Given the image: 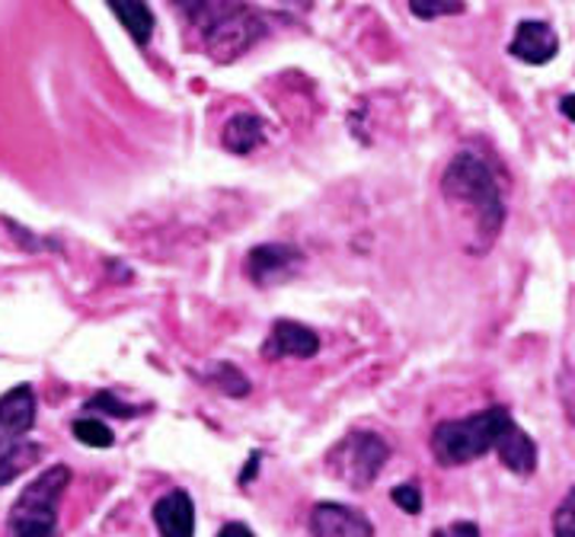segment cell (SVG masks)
<instances>
[{
  "mask_svg": "<svg viewBox=\"0 0 575 537\" xmlns=\"http://www.w3.org/2000/svg\"><path fill=\"white\" fill-rule=\"evenodd\" d=\"M35 422V393L30 385L7 390L0 397V454L23 442Z\"/></svg>",
  "mask_w": 575,
  "mask_h": 537,
  "instance_id": "obj_6",
  "label": "cell"
},
{
  "mask_svg": "<svg viewBox=\"0 0 575 537\" xmlns=\"http://www.w3.org/2000/svg\"><path fill=\"white\" fill-rule=\"evenodd\" d=\"M74 435H77V442L87 448H113L116 442V435H113V429L106 425V422H99V419L93 417H84L74 422Z\"/></svg>",
  "mask_w": 575,
  "mask_h": 537,
  "instance_id": "obj_16",
  "label": "cell"
},
{
  "mask_svg": "<svg viewBox=\"0 0 575 537\" xmlns=\"http://www.w3.org/2000/svg\"><path fill=\"white\" fill-rule=\"evenodd\" d=\"M209 381H212L217 390H224L227 397H246V393H249V381H246V375H243L237 365H227V361L214 368Z\"/></svg>",
  "mask_w": 575,
  "mask_h": 537,
  "instance_id": "obj_17",
  "label": "cell"
},
{
  "mask_svg": "<svg viewBox=\"0 0 575 537\" xmlns=\"http://www.w3.org/2000/svg\"><path fill=\"white\" fill-rule=\"evenodd\" d=\"M391 457V448L381 435L374 432H349L342 442H336L327 454V471L336 480L355 486V489H368L377 474L384 471Z\"/></svg>",
  "mask_w": 575,
  "mask_h": 537,
  "instance_id": "obj_5",
  "label": "cell"
},
{
  "mask_svg": "<svg viewBox=\"0 0 575 537\" xmlns=\"http://www.w3.org/2000/svg\"><path fill=\"white\" fill-rule=\"evenodd\" d=\"M560 109H563V116H566V119L575 122V93H573V96H563Z\"/></svg>",
  "mask_w": 575,
  "mask_h": 537,
  "instance_id": "obj_24",
  "label": "cell"
},
{
  "mask_svg": "<svg viewBox=\"0 0 575 537\" xmlns=\"http://www.w3.org/2000/svg\"><path fill=\"white\" fill-rule=\"evenodd\" d=\"M298 266H301V250L288 243H263L246 253V275L259 288L273 285L278 278H288Z\"/></svg>",
  "mask_w": 575,
  "mask_h": 537,
  "instance_id": "obj_7",
  "label": "cell"
},
{
  "mask_svg": "<svg viewBox=\"0 0 575 537\" xmlns=\"http://www.w3.org/2000/svg\"><path fill=\"white\" fill-rule=\"evenodd\" d=\"M71 486V471L64 464L49 467L45 474L23 486L20 499L10 508V531L13 537H55L58 528V499Z\"/></svg>",
  "mask_w": 575,
  "mask_h": 537,
  "instance_id": "obj_4",
  "label": "cell"
},
{
  "mask_svg": "<svg viewBox=\"0 0 575 537\" xmlns=\"http://www.w3.org/2000/svg\"><path fill=\"white\" fill-rule=\"evenodd\" d=\"M109 10L119 17L125 32L135 39V45H148L153 35V10L148 0H106Z\"/></svg>",
  "mask_w": 575,
  "mask_h": 537,
  "instance_id": "obj_14",
  "label": "cell"
},
{
  "mask_svg": "<svg viewBox=\"0 0 575 537\" xmlns=\"http://www.w3.org/2000/svg\"><path fill=\"white\" fill-rule=\"evenodd\" d=\"M217 537H256L243 522H231V525H224L221 531H217Z\"/></svg>",
  "mask_w": 575,
  "mask_h": 537,
  "instance_id": "obj_23",
  "label": "cell"
},
{
  "mask_svg": "<svg viewBox=\"0 0 575 537\" xmlns=\"http://www.w3.org/2000/svg\"><path fill=\"white\" fill-rule=\"evenodd\" d=\"M214 61H234L263 35L266 20L241 0H177Z\"/></svg>",
  "mask_w": 575,
  "mask_h": 537,
  "instance_id": "obj_1",
  "label": "cell"
},
{
  "mask_svg": "<svg viewBox=\"0 0 575 537\" xmlns=\"http://www.w3.org/2000/svg\"><path fill=\"white\" fill-rule=\"evenodd\" d=\"M39 457H42V445H30V442H20L10 451H3L0 454V486H7L10 480H17L23 471H30Z\"/></svg>",
  "mask_w": 575,
  "mask_h": 537,
  "instance_id": "obj_15",
  "label": "cell"
},
{
  "mask_svg": "<svg viewBox=\"0 0 575 537\" xmlns=\"http://www.w3.org/2000/svg\"><path fill=\"white\" fill-rule=\"evenodd\" d=\"M409 10L419 20H438V17L464 13V0H409Z\"/></svg>",
  "mask_w": 575,
  "mask_h": 537,
  "instance_id": "obj_18",
  "label": "cell"
},
{
  "mask_svg": "<svg viewBox=\"0 0 575 537\" xmlns=\"http://www.w3.org/2000/svg\"><path fill=\"white\" fill-rule=\"evenodd\" d=\"M263 141H266V122L253 113H237L221 131V145L231 154H241V157L263 148Z\"/></svg>",
  "mask_w": 575,
  "mask_h": 537,
  "instance_id": "obj_13",
  "label": "cell"
},
{
  "mask_svg": "<svg viewBox=\"0 0 575 537\" xmlns=\"http://www.w3.org/2000/svg\"><path fill=\"white\" fill-rule=\"evenodd\" d=\"M391 499H394V506L403 508L406 515H419V512H423V493H419L416 483H400V486H394Z\"/></svg>",
  "mask_w": 575,
  "mask_h": 537,
  "instance_id": "obj_20",
  "label": "cell"
},
{
  "mask_svg": "<svg viewBox=\"0 0 575 537\" xmlns=\"http://www.w3.org/2000/svg\"><path fill=\"white\" fill-rule=\"evenodd\" d=\"M87 410H103V413H109V417H121V419H131L138 417L141 410H131V407H125L119 403L109 390H103V393H96L90 403H87Z\"/></svg>",
  "mask_w": 575,
  "mask_h": 537,
  "instance_id": "obj_21",
  "label": "cell"
},
{
  "mask_svg": "<svg viewBox=\"0 0 575 537\" xmlns=\"http://www.w3.org/2000/svg\"><path fill=\"white\" fill-rule=\"evenodd\" d=\"M496 451H499L502 464L518 477H528L537 467V445H534V439L518 425L515 419H509L502 425V432L496 439Z\"/></svg>",
  "mask_w": 575,
  "mask_h": 537,
  "instance_id": "obj_12",
  "label": "cell"
},
{
  "mask_svg": "<svg viewBox=\"0 0 575 537\" xmlns=\"http://www.w3.org/2000/svg\"><path fill=\"white\" fill-rule=\"evenodd\" d=\"M432 537H480V528L473 522H455L448 528H438Z\"/></svg>",
  "mask_w": 575,
  "mask_h": 537,
  "instance_id": "obj_22",
  "label": "cell"
},
{
  "mask_svg": "<svg viewBox=\"0 0 575 537\" xmlns=\"http://www.w3.org/2000/svg\"><path fill=\"white\" fill-rule=\"evenodd\" d=\"M509 52L524 64H546V61L556 59L560 39L544 20H524V23H518L515 35L509 42Z\"/></svg>",
  "mask_w": 575,
  "mask_h": 537,
  "instance_id": "obj_10",
  "label": "cell"
},
{
  "mask_svg": "<svg viewBox=\"0 0 575 537\" xmlns=\"http://www.w3.org/2000/svg\"><path fill=\"white\" fill-rule=\"evenodd\" d=\"M153 525L160 537H192L195 535V506L189 493L173 489L153 503Z\"/></svg>",
  "mask_w": 575,
  "mask_h": 537,
  "instance_id": "obj_11",
  "label": "cell"
},
{
  "mask_svg": "<svg viewBox=\"0 0 575 537\" xmlns=\"http://www.w3.org/2000/svg\"><path fill=\"white\" fill-rule=\"evenodd\" d=\"M263 358L278 361V358H313L320 352V336L298 320H275L269 329V339L263 343Z\"/></svg>",
  "mask_w": 575,
  "mask_h": 537,
  "instance_id": "obj_9",
  "label": "cell"
},
{
  "mask_svg": "<svg viewBox=\"0 0 575 537\" xmlns=\"http://www.w3.org/2000/svg\"><path fill=\"white\" fill-rule=\"evenodd\" d=\"M553 537H575V486L553 512Z\"/></svg>",
  "mask_w": 575,
  "mask_h": 537,
  "instance_id": "obj_19",
  "label": "cell"
},
{
  "mask_svg": "<svg viewBox=\"0 0 575 537\" xmlns=\"http://www.w3.org/2000/svg\"><path fill=\"white\" fill-rule=\"evenodd\" d=\"M313 537H374V525L368 515L342 503H320L310 512Z\"/></svg>",
  "mask_w": 575,
  "mask_h": 537,
  "instance_id": "obj_8",
  "label": "cell"
},
{
  "mask_svg": "<svg viewBox=\"0 0 575 537\" xmlns=\"http://www.w3.org/2000/svg\"><path fill=\"white\" fill-rule=\"evenodd\" d=\"M512 419L505 407H489L467 419H445L432 432V454L441 467H460L496 448L502 425Z\"/></svg>",
  "mask_w": 575,
  "mask_h": 537,
  "instance_id": "obj_3",
  "label": "cell"
},
{
  "mask_svg": "<svg viewBox=\"0 0 575 537\" xmlns=\"http://www.w3.org/2000/svg\"><path fill=\"white\" fill-rule=\"evenodd\" d=\"M441 192L455 202H467V209L477 218V228L486 238L492 240L499 234V228L505 221V206H502L499 182L480 154L460 150L441 177Z\"/></svg>",
  "mask_w": 575,
  "mask_h": 537,
  "instance_id": "obj_2",
  "label": "cell"
}]
</instances>
